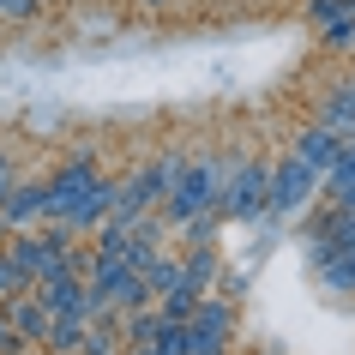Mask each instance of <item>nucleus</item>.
<instances>
[{
  "label": "nucleus",
  "instance_id": "1",
  "mask_svg": "<svg viewBox=\"0 0 355 355\" xmlns=\"http://www.w3.org/2000/svg\"><path fill=\"white\" fill-rule=\"evenodd\" d=\"M229 175V157H217V150H199V157H187V168L175 175V187L163 193V223H187V217H199V211H217V187H223Z\"/></svg>",
  "mask_w": 355,
  "mask_h": 355
},
{
  "label": "nucleus",
  "instance_id": "2",
  "mask_svg": "<svg viewBox=\"0 0 355 355\" xmlns=\"http://www.w3.org/2000/svg\"><path fill=\"white\" fill-rule=\"evenodd\" d=\"M265 181H271L265 157H229V175H223V187H217V217L223 223L265 217Z\"/></svg>",
  "mask_w": 355,
  "mask_h": 355
},
{
  "label": "nucleus",
  "instance_id": "3",
  "mask_svg": "<svg viewBox=\"0 0 355 355\" xmlns=\"http://www.w3.org/2000/svg\"><path fill=\"white\" fill-rule=\"evenodd\" d=\"M313 193H319V175L307 163H301L295 150L289 157H277L271 163V181H265V211H301V205H313Z\"/></svg>",
  "mask_w": 355,
  "mask_h": 355
},
{
  "label": "nucleus",
  "instance_id": "4",
  "mask_svg": "<svg viewBox=\"0 0 355 355\" xmlns=\"http://www.w3.org/2000/svg\"><path fill=\"white\" fill-rule=\"evenodd\" d=\"M187 331H193V355H229V343H235V301L199 295Z\"/></svg>",
  "mask_w": 355,
  "mask_h": 355
},
{
  "label": "nucleus",
  "instance_id": "5",
  "mask_svg": "<svg viewBox=\"0 0 355 355\" xmlns=\"http://www.w3.org/2000/svg\"><path fill=\"white\" fill-rule=\"evenodd\" d=\"M96 175H103V168H96V157H91V150L67 157V163H60L55 175H49V223H55V217H67V211H73L78 199H85V187H91Z\"/></svg>",
  "mask_w": 355,
  "mask_h": 355
},
{
  "label": "nucleus",
  "instance_id": "6",
  "mask_svg": "<svg viewBox=\"0 0 355 355\" xmlns=\"http://www.w3.org/2000/svg\"><path fill=\"white\" fill-rule=\"evenodd\" d=\"M0 319H6V325L19 331V343H24V349H42V343H49V325H55V313H49V307H42V295H37V283L0 301Z\"/></svg>",
  "mask_w": 355,
  "mask_h": 355
},
{
  "label": "nucleus",
  "instance_id": "7",
  "mask_svg": "<svg viewBox=\"0 0 355 355\" xmlns=\"http://www.w3.org/2000/svg\"><path fill=\"white\" fill-rule=\"evenodd\" d=\"M157 205H163V175H157V163H145L139 175L114 181V211H109V217H121V223H139V217H150Z\"/></svg>",
  "mask_w": 355,
  "mask_h": 355
},
{
  "label": "nucleus",
  "instance_id": "8",
  "mask_svg": "<svg viewBox=\"0 0 355 355\" xmlns=\"http://www.w3.org/2000/svg\"><path fill=\"white\" fill-rule=\"evenodd\" d=\"M31 223H49V181H12V193L0 199V229L19 235Z\"/></svg>",
  "mask_w": 355,
  "mask_h": 355
},
{
  "label": "nucleus",
  "instance_id": "9",
  "mask_svg": "<svg viewBox=\"0 0 355 355\" xmlns=\"http://www.w3.org/2000/svg\"><path fill=\"white\" fill-rule=\"evenodd\" d=\"M109 211H114V181H109V175H96L91 187H85V199H78L67 217H55V223H60V229H73V235H85V229H96Z\"/></svg>",
  "mask_w": 355,
  "mask_h": 355
},
{
  "label": "nucleus",
  "instance_id": "10",
  "mask_svg": "<svg viewBox=\"0 0 355 355\" xmlns=\"http://www.w3.org/2000/svg\"><path fill=\"white\" fill-rule=\"evenodd\" d=\"M295 157L313 168V175H331L337 157H343V132H331V127H319V121H313V127L295 139Z\"/></svg>",
  "mask_w": 355,
  "mask_h": 355
},
{
  "label": "nucleus",
  "instance_id": "11",
  "mask_svg": "<svg viewBox=\"0 0 355 355\" xmlns=\"http://www.w3.org/2000/svg\"><path fill=\"white\" fill-rule=\"evenodd\" d=\"M313 253H319V277H325V289L355 295V241L349 247H313Z\"/></svg>",
  "mask_w": 355,
  "mask_h": 355
},
{
  "label": "nucleus",
  "instance_id": "12",
  "mask_svg": "<svg viewBox=\"0 0 355 355\" xmlns=\"http://www.w3.org/2000/svg\"><path fill=\"white\" fill-rule=\"evenodd\" d=\"M319 127L343 132V139H355V85H343V91L325 96V109H319Z\"/></svg>",
  "mask_w": 355,
  "mask_h": 355
},
{
  "label": "nucleus",
  "instance_id": "13",
  "mask_svg": "<svg viewBox=\"0 0 355 355\" xmlns=\"http://www.w3.org/2000/svg\"><path fill=\"white\" fill-rule=\"evenodd\" d=\"M199 295H205V289H193L187 277H175L163 289V295H157V313L163 319H193V307H199Z\"/></svg>",
  "mask_w": 355,
  "mask_h": 355
},
{
  "label": "nucleus",
  "instance_id": "14",
  "mask_svg": "<svg viewBox=\"0 0 355 355\" xmlns=\"http://www.w3.org/2000/svg\"><path fill=\"white\" fill-rule=\"evenodd\" d=\"M157 325H163V313H157V301H145V307L121 313V343H150V337H157Z\"/></svg>",
  "mask_w": 355,
  "mask_h": 355
},
{
  "label": "nucleus",
  "instance_id": "15",
  "mask_svg": "<svg viewBox=\"0 0 355 355\" xmlns=\"http://www.w3.org/2000/svg\"><path fill=\"white\" fill-rule=\"evenodd\" d=\"M85 325H91V319H55V325H49V343H42V349H55V355H78L85 349Z\"/></svg>",
  "mask_w": 355,
  "mask_h": 355
},
{
  "label": "nucleus",
  "instance_id": "16",
  "mask_svg": "<svg viewBox=\"0 0 355 355\" xmlns=\"http://www.w3.org/2000/svg\"><path fill=\"white\" fill-rule=\"evenodd\" d=\"M150 349H157V355H193L187 319H163V325H157V337H150Z\"/></svg>",
  "mask_w": 355,
  "mask_h": 355
},
{
  "label": "nucleus",
  "instance_id": "17",
  "mask_svg": "<svg viewBox=\"0 0 355 355\" xmlns=\"http://www.w3.org/2000/svg\"><path fill=\"white\" fill-rule=\"evenodd\" d=\"M343 181H355V139H343V157H337L331 175H319V187H325V193H337Z\"/></svg>",
  "mask_w": 355,
  "mask_h": 355
},
{
  "label": "nucleus",
  "instance_id": "18",
  "mask_svg": "<svg viewBox=\"0 0 355 355\" xmlns=\"http://www.w3.org/2000/svg\"><path fill=\"white\" fill-rule=\"evenodd\" d=\"M319 37H325V49H349V42H355V12H343V19H331V24H319Z\"/></svg>",
  "mask_w": 355,
  "mask_h": 355
},
{
  "label": "nucleus",
  "instance_id": "19",
  "mask_svg": "<svg viewBox=\"0 0 355 355\" xmlns=\"http://www.w3.org/2000/svg\"><path fill=\"white\" fill-rule=\"evenodd\" d=\"M19 289H31V277H24L19 265L6 259V247H0V301H6V295H19Z\"/></svg>",
  "mask_w": 355,
  "mask_h": 355
},
{
  "label": "nucleus",
  "instance_id": "20",
  "mask_svg": "<svg viewBox=\"0 0 355 355\" xmlns=\"http://www.w3.org/2000/svg\"><path fill=\"white\" fill-rule=\"evenodd\" d=\"M349 12V0H307V19L313 24H331V19H343Z\"/></svg>",
  "mask_w": 355,
  "mask_h": 355
},
{
  "label": "nucleus",
  "instance_id": "21",
  "mask_svg": "<svg viewBox=\"0 0 355 355\" xmlns=\"http://www.w3.org/2000/svg\"><path fill=\"white\" fill-rule=\"evenodd\" d=\"M0 12H6V19H37V12H42V0H6Z\"/></svg>",
  "mask_w": 355,
  "mask_h": 355
},
{
  "label": "nucleus",
  "instance_id": "22",
  "mask_svg": "<svg viewBox=\"0 0 355 355\" xmlns=\"http://www.w3.org/2000/svg\"><path fill=\"white\" fill-rule=\"evenodd\" d=\"M325 199H331L337 211H355V181H343V187H337V193H325Z\"/></svg>",
  "mask_w": 355,
  "mask_h": 355
},
{
  "label": "nucleus",
  "instance_id": "23",
  "mask_svg": "<svg viewBox=\"0 0 355 355\" xmlns=\"http://www.w3.org/2000/svg\"><path fill=\"white\" fill-rule=\"evenodd\" d=\"M6 193H12V157L0 150V199H6Z\"/></svg>",
  "mask_w": 355,
  "mask_h": 355
},
{
  "label": "nucleus",
  "instance_id": "24",
  "mask_svg": "<svg viewBox=\"0 0 355 355\" xmlns=\"http://www.w3.org/2000/svg\"><path fill=\"white\" fill-rule=\"evenodd\" d=\"M24 355H55V349H24Z\"/></svg>",
  "mask_w": 355,
  "mask_h": 355
},
{
  "label": "nucleus",
  "instance_id": "25",
  "mask_svg": "<svg viewBox=\"0 0 355 355\" xmlns=\"http://www.w3.org/2000/svg\"><path fill=\"white\" fill-rule=\"evenodd\" d=\"M145 6H168V0H145Z\"/></svg>",
  "mask_w": 355,
  "mask_h": 355
},
{
  "label": "nucleus",
  "instance_id": "26",
  "mask_svg": "<svg viewBox=\"0 0 355 355\" xmlns=\"http://www.w3.org/2000/svg\"><path fill=\"white\" fill-rule=\"evenodd\" d=\"M0 241H6V229H0Z\"/></svg>",
  "mask_w": 355,
  "mask_h": 355
},
{
  "label": "nucleus",
  "instance_id": "27",
  "mask_svg": "<svg viewBox=\"0 0 355 355\" xmlns=\"http://www.w3.org/2000/svg\"><path fill=\"white\" fill-rule=\"evenodd\" d=\"M0 6H6V0H0Z\"/></svg>",
  "mask_w": 355,
  "mask_h": 355
}]
</instances>
